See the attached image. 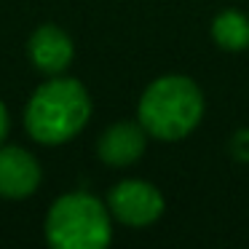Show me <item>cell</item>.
<instances>
[{"instance_id": "3", "label": "cell", "mask_w": 249, "mask_h": 249, "mask_svg": "<svg viewBox=\"0 0 249 249\" xmlns=\"http://www.w3.org/2000/svg\"><path fill=\"white\" fill-rule=\"evenodd\" d=\"M110 209L91 193H65L46 214V238L56 249H102L113 238Z\"/></svg>"}, {"instance_id": "5", "label": "cell", "mask_w": 249, "mask_h": 249, "mask_svg": "<svg viewBox=\"0 0 249 249\" xmlns=\"http://www.w3.org/2000/svg\"><path fill=\"white\" fill-rule=\"evenodd\" d=\"M147 137L150 134L145 131V126L140 121H118V124L102 131V137L97 142V156L105 166L126 169L145 156Z\"/></svg>"}, {"instance_id": "8", "label": "cell", "mask_w": 249, "mask_h": 249, "mask_svg": "<svg viewBox=\"0 0 249 249\" xmlns=\"http://www.w3.org/2000/svg\"><path fill=\"white\" fill-rule=\"evenodd\" d=\"M212 40L222 51L249 49V17L238 8H225L212 22Z\"/></svg>"}, {"instance_id": "9", "label": "cell", "mask_w": 249, "mask_h": 249, "mask_svg": "<svg viewBox=\"0 0 249 249\" xmlns=\"http://www.w3.org/2000/svg\"><path fill=\"white\" fill-rule=\"evenodd\" d=\"M231 156L238 163H249V129H238L231 137Z\"/></svg>"}, {"instance_id": "7", "label": "cell", "mask_w": 249, "mask_h": 249, "mask_svg": "<svg viewBox=\"0 0 249 249\" xmlns=\"http://www.w3.org/2000/svg\"><path fill=\"white\" fill-rule=\"evenodd\" d=\"M40 185V166L33 153L17 145H0V196L27 198Z\"/></svg>"}, {"instance_id": "2", "label": "cell", "mask_w": 249, "mask_h": 249, "mask_svg": "<svg viewBox=\"0 0 249 249\" xmlns=\"http://www.w3.org/2000/svg\"><path fill=\"white\" fill-rule=\"evenodd\" d=\"M204 91L188 75H161L142 91L137 121L161 142L185 140L204 118Z\"/></svg>"}, {"instance_id": "1", "label": "cell", "mask_w": 249, "mask_h": 249, "mask_svg": "<svg viewBox=\"0 0 249 249\" xmlns=\"http://www.w3.org/2000/svg\"><path fill=\"white\" fill-rule=\"evenodd\" d=\"M91 118V97L75 78L51 75L35 89L24 110L27 134L40 145H62L81 134Z\"/></svg>"}, {"instance_id": "6", "label": "cell", "mask_w": 249, "mask_h": 249, "mask_svg": "<svg viewBox=\"0 0 249 249\" xmlns=\"http://www.w3.org/2000/svg\"><path fill=\"white\" fill-rule=\"evenodd\" d=\"M27 54H30V62L35 65V70H40L43 75H62L72 65L75 46H72L70 35L62 27L43 24L30 35Z\"/></svg>"}, {"instance_id": "10", "label": "cell", "mask_w": 249, "mask_h": 249, "mask_svg": "<svg viewBox=\"0 0 249 249\" xmlns=\"http://www.w3.org/2000/svg\"><path fill=\"white\" fill-rule=\"evenodd\" d=\"M6 134H8V110H6V105L0 102V142L6 140Z\"/></svg>"}, {"instance_id": "4", "label": "cell", "mask_w": 249, "mask_h": 249, "mask_svg": "<svg viewBox=\"0 0 249 249\" xmlns=\"http://www.w3.org/2000/svg\"><path fill=\"white\" fill-rule=\"evenodd\" d=\"M107 209L129 228H147L163 214V196L147 179H121L107 196Z\"/></svg>"}]
</instances>
